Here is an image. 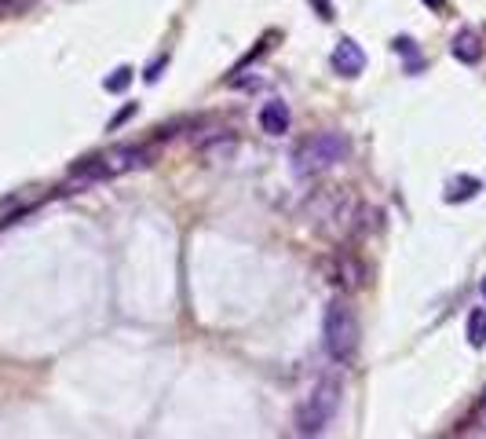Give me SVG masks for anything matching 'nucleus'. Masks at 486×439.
<instances>
[{
  "instance_id": "4468645a",
  "label": "nucleus",
  "mask_w": 486,
  "mask_h": 439,
  "mask_svg": "<svg viewBox=\"0 0 486 439\" xmlns=\"http://www.w3.org/2000/svg\"><path fill=\"white\" fill-rule=\"evenodd\" d=\"M129 84H132V70H129V66L114 70V73H110V77L103 81V88H107V92H114V96H118V92H125Z\"/></svg>"
},
{
  "instance_id": "f8f14e48",
  "label": "nucleus",
  "mask_w": 486,
  "mask_h": 439,
  "mask_svg": "<svg viewBox=\"0 0 486 439\" xmlns=\"http://www.w3.org/2000/svg\"><path fill=\"white\" fill-rule=\"evenodd\" d=\"M464 333H468V344H472V348H482V344H486V308H472V311H468Z\"/></svg>"
},
{
  "instance_id": "1a4fd4ad",
  "label": "nucleus",
  "mask_w": 486,
  "mask_h": 439,
  "mask_svg": "<svg viewBox=\"0 0 486 439\" xmlns=\"http://www.w3.org/2000/svg\"><path fill=\"white\" fill-rule=\"evenodd\" d=\"M260 129H263L267 136H285V132H289V107H285L281 100L263 103V110H260Z\"/></svg>"
},
{
  "instance_id": "f03ea898",
  "label": "nucleus",
  "mask_w": 486,
  "mask_h": 439,
  "mask_svg": "<svg viewBox=\"0 0 486 439\" xmlns=\"http://www.w3.org/2000/svg\"><path fill=\"white\" fill-rule=\"evenodd\" d=\"M304 216L315 231L340 234L344 227L358 220V205L344 187H322V191H311V198L304 202Z\"/></svg>"
},
{
  "instance_id": "2eb2a0df",
  "label": "nucleus",
  "mask_w": 486,
  "mask_h": 439,
  "mask_svg": "<svg viewBox=\"0 0 486 439\" xmlns=\"http://www.w3.org/2000/svg\"><path fill=\"white\" fill-rule=\"evenodd\" d=\"M37 0H0V19H15V15H26Z\"/></svg>"
},
{
  "instance_id": "6e6552de",
  "label": "nucleus",
  "mask_w": 486,
  "mask_h": 439,
  "mask_svg": "<svg viewBox=\"0 0 486 439\" xmlns=\"http://www.w3.org/2000/svg\"><path fill=\"white\" fill-rule=\"evenodd\" d=\"M450 55H453L457 62H464V66H475V62L482 59V37H479L475 30H461V33L450 41Z\"/></svg>"
},
{
  "instance_id": "412c9836",
  "label": "nucleus",
  "mask_w": 486,
  "mask_h": 439,
  "mask_svg": "<svg viewBox=\"0 0 486 439\" xmlns=\"http://www.w3.org/2000/svg\"><path fill=\"white\" fill-rule=\"evenodd\" d=\"M479 293H482V301H486V279H482V282H479Z\"/></svg>"
},
{
  "instance_id": "20e7f679",
  "label": "nucleus",
  "mask_w": 486,
  "mask_h": 439,
  "mask_svg": "<svg viewBox=\"0 0 486 439\" xmlns=\"http://www.w3.org/2000/svg\"><path fill=\"white\" fill-rule=\"evenodd\" d=\"M147 161V150L143 147H114L100 157H88L81 165H73V184L84 187V184H103V180H114V176H125L132 168H139Z\"/></svg>"
},
{
  "instance_id": "f257e3e1",
  "label": "nucleus",
  "mask_w": 486,
  "mask_h": 439,
  "mask_svg": "<svg viewBox=\"0 0 486 439\" xmlns=\"http://www.w3.org/2000/svg\"><path fill=\"white\" fill-rule=\"evenodd\" d=\"M322 340H326V351L329 359L340 363V367H351L358 359V344H362V326H358V315L351 311L348 301H333L326 308V319H322Z\"/></svg>"
},
{
  "instance_id": "6ab92c4d",
  "label": "nucleus",
  "mask_w": 486,
  "mask_h": 439,
  "mask_svg": "<svg viewBox=\"0 0 486 439\" xmlns=\"http://www.w3.org/2000/svg\"><path fill=\"white\" fill-rule=\"evenodd\" d=\"M475 421H479V428H486V396H482V403H479V414H475Z\"/></svg>"
},
{
  "instance_id": "0eeeda50",
  "label": "nucleus",
  "mask_w": 486,
  "mask_h": 439,
  "mask_svg": "<svg viewBox=\"0 0 486 439\" xmlns=\"http://www.w3.org/2000/svg\"><path fill=\"white\" fill-rule=\"evenodd\" d=\"M326 272H329V282L340 286V290H358L366 272H362V263H355L348 253H337L329 263H326Z\"/></svg>"
},
{
  "instance_id": "9b49d317",
  "label": "nucleus",
  "mask_w": 486,
  "mask_h": 439,
  "mask_svg": "<svg viewBox=\"0 0 486 439\" xmlns=\"http://www.w3.org/2000/svg\"><path fill=\"white\" fill-rule=\"evenodd\" d=\"M198 150L205 154V157H231L234 154V136L231 132H216L213 139H198Z\"/></svg>"
},
{
  "instance_id": "f3484780",
  "label": "nucleus",
  "mask_w": 486,
  "mask_h": 439,
  "mask_svg": "<svg viewBox=\"0 0 486 439\" xmlns=\"http://www.w3.org/2000/svg\"><path fill=\"white\" fill-rule=\"evenodd\" d=\"M165 62H168V59H157V62H154V66L147 70V81H150V84H154V81L161 77V66H165Z\"/></svg>"
},
{
  "instance_id": "a211bd4d",
  "label": "nucleus",
  "mask_w": 486,
  "mask_h": 439,
  "mask_svg": "<svg viewBox=\"0 0 486 439\" xmlns=\"http://www.w3.org/2000/svg\"><path fill=\"white\" fill-rule=\"evenodd\" d=\"M132 114H136V107H125V110H121V114H118V118L110 121V129H118V125H121V121H129Z\"/></svg>"
},
{
  "instance_id": "dca6fc26",
  "label": "nucleus",
  "mask_w": 486,
  "mask_h": 439,
  "mask_svg": "<svg viewBox=\"0 0 486 439\" xmlns=\"http://www.w3.org/2000/svg\"><path fill=\"white\" fill-rule=\"evenodd\" d=\"M308 5L319 12V19H322V23H329V19H333V0H308Z\"/></svg>"
},
{
  "instance_id": "ddd939ff",
  "label": "nucleus",
  "mask_w": 486,
  "mask_h": 439,
  "mask_svg": "<svg viewBox=\"0 0 486 439\" xmlns=\"http://www.w3.org/2000/svg\"><path fill=\"white\" fill-rule=\"evenodd\" d=\"M392 48H395V55H403V59H406V70H410V73H417V70H421V55H417V44H414L410 37H395V44H392Z\"/></svg>"
},
{
  "instance_id": "7ed1b4c3",
  "label": "nucleus",
  "mask_w": 486,
  "mask_h": 439,
  "mask_svg": "<svg viewBox=\"0 0 486 439\" xmlns=\"http://www.w3.org/2000/svg\"><path fill=\"white\" fill-rule=\"evenodd\" d=\"M351 154V139L344 136V132H337V129H326V132H319V136H311L300 150H297V176H322V172H329L333 165H340L344 157Z\"/></svg>"
},
{
  "instance_id": "aec40b11",
  "label": "nucleus",
  "mask_w": 486,
  "mask_h": 439,
  "mask_svg": "<svg viewBox=\"0 0 486 439\" xmlns=\"http://www.w3.org/2000/svg\"><path fill=\"white\" fill-rule=\"evenodd\" d=\"M424 5H428L432 12H446V0H424Z\"/></svg>"
},
{
  "instance_id": "9d476101",
  "label": "nucleus",
  "mask_w": 486,
  "mask_h": 439,
  "mask_svg": "<svg viewBox=\"0 0 486 439\" xmlns=\"http://www.w3.org/2000/svg\"><path fill=\"white\" fill-rule=\"evenodd\" d=\"M479 191H482V184L475 180V176H457V180L446 184V195H443V198L453 205V202H468V198H475Z\"/></svg>"
},
{
  "instance_id": "423d86ee",
  "label": "nucleus",
  "mask_w": 486,
  "mask_h": 439,
  "mask_svg": "<svg viewBox=\"0 0 486 439\" xmlns=\"http://www.w3.org/2000/svg\"><path fill=\"white\" fill-rule=\"evenodd\" d=\"M329 62H333V70H337L340 77H358V73L366 70V52H362V44H358L355 37H340Z\"/></svg>"
},
{
  "instance_id": "39448f33",
  "label": "nucleus",
  "mask_w": 486,
  "mask_h": 439,
  "mask_svg": "<svg viewBox=\"0 0 486 439\" xmlns=\"http://www.w3.org/2000/svg\"><path fill=\"white\" fill-rule=\"evenodd\" d=\"M337 406H340V381H337V377L319 381V385L311 388V396H308V399L300 403V410H297V432H300V435H319V432H326V425L333 421Z\"/></svg>"
}]
</instances>
